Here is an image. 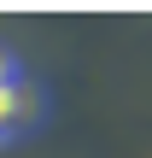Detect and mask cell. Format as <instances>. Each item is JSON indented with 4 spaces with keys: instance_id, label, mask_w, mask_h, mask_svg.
Masks as SVG:
<instances>
[{
    "instance_id": "obj_1",
    "label": "cell",
    "mask_w": 152,
    "mask_h": 158,
    "mask_svg": "<svg viewBox=\"0 0 152 158\" xmlns=\"http://www.w3.org/2000/svg\"><path fill=\"white\" fill-rule=\"evenodd\" d=\"M41 117H47V88H41L29 70H18L12 82H0V141L29 135Z\"/></svg>"
},
{
    "instance_id": "obj_2",
    "label": "cell",
    "mask_w": 152,
    "mask_h": 158,
    "mask_svg": "<svg viewBox=\"0 0 152 158\" xmlns=\"http://www.w3.org/2000/svg\"><path fill=\"white\" fill-rule=\"evenodd\" d=\"M12 76H18V53L0 41V82H12Z\"/></svg>"
}]
</instances>
